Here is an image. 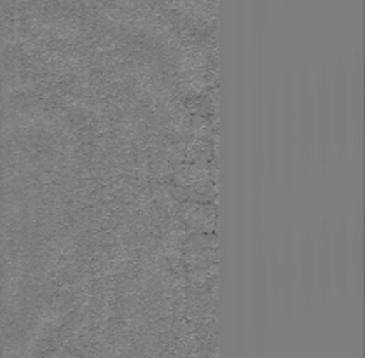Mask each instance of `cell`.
<instances>
[{"label": "cell", "mask_w": 365, "mask_h": 358, "mask_svg": "<svg viewBox=\"0 0 365 358\" xmlns=\"http://www.w3.org/2000/svg\"><path fill=\"white\" fill-rule=\"evenodd\" d=\"M282 103V161L287 188L290 189L297 163V98L294 95L292 72L285 73Z\"/></svg>", "instance_id": "obj_5"}, {"label": "cell", "mask_w": 365, "mask_h": 358, "mask_svg": "<svg viewBox=\"0 0 365 358\" xmlns=\"http://www.w3.org/2000/svg\"><path fill=\"white\" fill-rule=\"evenodd\" d=\"M332 270L336 297L343 302L349 294V227L346 213H337L336 240L332 241Z\"/></svg>", "instance_id": "obj_8"}, {"label": "cell", "mask_w": 365, "mask_h": 358, "mask_svg": "<svg viewBox=\"0 0 365 358\" xmlns=\"http://www.w3.org/2000/svg\"><path fill=\"white\" fill-rule=\"evenodd\" d=\"M314 93V135H317L318 159L322 173L327 171L332 153V107H331V68L327 60L318 63L317 77L313 79Z\"/></svg>", "instance_id": "obj_2"}, {"label": "cell", "mask_w": 365, "mask_h": 358, "mask_svg": "<svg viewBox=\"0 0 365 358\" xmlns=\"http://www.w3.org/2000/svg\"><path fill=\"white\" fill-rule=\"evenodd\" d=\"M349 290L356 301L364 299V210L355 206L351 235H349Z\"/></svg>", "instance_id": "obj_9"}, {"label": "cell", "mask_w": 365, "mask_h": 358, "mask_svg": "<svg viewBox=\"0 0 365 358\" xmlns=\"http://www.w3.org/2000/svg\"><path fill=\"white\" fill-rule=\"evenodd\" d=\"M314 282L322 307L329 305L334 292L332 232L327 213H322L320 225L314 235Z\"/></svg>", "instance_id": "obj_6"}, {"label": "cell", "mask_w": 365, "mask_h": 358, "mask_svg": "<svg viewBox=\"0 0 365 358\" xmlns=\"http://www.w3.org/2000/svg\"><path fill=\"white\" fill-rule=\"evenodd\" d=\"M332 107V145H336V158L346 161L349 154V108H348V65L344 56H337L336 73L331 79Z\"/></svg>", "instance_id": "obj_3"}, {"label": "cell", "mask_w": 365, "mask_h": 358, "mask_svg": "<svg viewBox=\"0 0 365 358\" xmlns=\"http://www.w3.org/2000/svg\"><path fill=\"white\" fill-rule=\"evenodd\" d=\"M210 175L212 171H210L208 163H182L175 166L173 182L178 188H187V185L208 182Z\"/></svg>", "instance_id": "obj_14"}, {"label": "cell", "mask_w": 365, "mask_h": 358, "mask_svg": "<svg viewBox=\"0 0 365 358\" xmlns=\"http://www.w3.org/2000/svg\"><path fill=\"white\" fill-rule=\"evenodd\" d=\"M180 217L192 232H215L217 206L196 201H182Z\"/></svg>", "instance_id": "obj_12"}, {"label": "cell", "mask_w": 365, "mask_h": 358, "mask_svg": "<svg viewBox=\"0 0 365 358\" xmlns=\"http://www.w3.org/2000/svg\"><path fill=\"white\" fill-rule=\"evenodd\" d=\"M282 266H279V292H282L283 305H285L287 314H292L294 305L299 292V264L297 250L294 248V240L290 229L287 231L285 248H283Z\"/></svg>", "instance_id": "obj_10"}, {"label": "cell", "mask_w": 365, "mask_h": 358, "mask_svg": "<svg viewBox=\"0 0 365 358\" xmlns=\"http://www.w3.org/2000/svg\"><path fill=\"white\" fill-rule=\"evenodd\" d=\"M184 247V260L191 267L200 270L217 262V236L213 232H194Z\"/></svg>", "instance_id": "obj_11"}, {"label": "cell", "mask_w": 365, "mask_h": 358, "mask_svg": "<svg viewBox=\"0 0 365 358\" xmlns=\"http://www.w3.org/2000/svg\"><path fill=\"white\" fill-rule=\"evenodd\" d=\"M267 161H269V177L271 182H277L278 171H279V159H282V128H279V111H278V100L277 95H271L269 100V111H267Z\"/></svg>", "instance_id": "obj_13"}, {"label": "cell", "mask_w": 365, "mask_h": 358, "mask_svg": "<svg viewBox=\"0 0 365 358\" xmlns=\"http://www.w3.org/2000/svg\"><path fill=\"white\" fill-rule=\"evenodd\" d=\"M299 264V292H301L304 313H312L314 306V294H317V282H314V231L312 220L302 222L301 248L297 252Z\"/></svg>", "instance_id": "obj_7"}, {"label": "cell", "mask_w": 365, "mask_h": 358, "mask_svg": "<svg viewBox=\"0 0 365 358\" xmlns=\"http://www.w3.org/2000/svg\"><path fill=\"white\" fill-rule=\"evenodd\" d=\"M349 150L356 161L364 158V56L360 49L353 53L348 73Z\"/></svg>", "instance_id": "obj_4"}, {"label": "cell", "mask_w": 365, "mask_h": 358, "mask_svg": "<svg viewBox=\"0 0 365 358\" xmlns=\"http://www.w3.org/2000/svg\"><path fill=\"white\" fill-rule=\"evenodd\" d=\"M314 149H317V135H314L313 77L312 68L306 65L302 68L297 100V155L301 159L304 184H312Z\"/></svg>", "instance_id": "obj_1"}, {"label": "cell", "mask_w": 365, "mask_h": 358, "mask_svg": "<svg viewBox=\"0 0 365 358\" xmlns=\"http://www.w3.org/2000/svg\"><path fill=\"white\" fill-rule=\"evenodd\" d=\"M173 196L178 201H196V203H210L215 200L217 189L212 182H201V184L187 185V188H173Z\"/></svg>", "instance_id": "obj_15"}]
</instances>
